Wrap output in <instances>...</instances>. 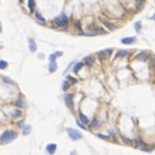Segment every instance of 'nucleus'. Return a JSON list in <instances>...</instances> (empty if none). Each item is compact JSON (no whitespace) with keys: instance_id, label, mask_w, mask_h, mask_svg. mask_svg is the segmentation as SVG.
<instances>
[{"instance_id":"f257e3e1","label":"nucleus","mask_w":155,"mask_h":155,"mask_svg":"<svg viewBox=\"0 0 155 155\" xmlns=\"http://www.w3.org/2000/svg\"><path fill=\"white\" fill-rule=\"evenodd\" d=\"M16 137H17V133L14 130H5L3 134H1L0 139H1V142H3V143H8V142L13 141Z\"/></svg>"},{"instance_id":"f03ea898","label":"nucleus","mask_w":155,"mask_h":155,"mask_svg":"<svg viewBox=\"0 0 155 155\" xmlns=\"http://www.w3.org/2000/svg\"><path fill=\"white\" fill-rule=\"evenodd\" d=\"M69 22V19L68 16H67L65 13H61L59 17H56L55 21H53V24L56 25V26H67Z\"/></svg>"},{"instance_id":"7ed1b4c3","label":"nucleus","mask_w":155,"mask_h":155,"mask_svg":"<svg viewBox=\"0 0 155 155\" xmlns=\"http://www.w3.org/2000/svg\"><path fill=\"white\" fill-rule=\"evenodd\" d=\"M67 133H68V136L71 137L73 141H78V139H81V137H82L81 132L76 130V129H72V128L67 129Z\"/></svg>"},{"instance_id":"20e7f679","label":"nucleus","mask_w":155,"mask_h":155,"mask_svg":"<svg viewBox=\"0 0 155 155\" xmlns=\"http://www.w3.org/2000/svg\"><path fill=\"white\" fill-rule=\"evenodd\" d=\"M137 149H139L141 151H145V152H151L152 150H154V147L147 146V145L142 143V141L138 138V139H137Z\"/></svg>"},{"instance_id":"39448f33","label":"nucleus","mask_w":155,"mask_h":155,"mask_svg":"<svg viewBox=\"0 0 155 155\" xmlns=\"http://www.w3.org/2000/svg\"><path fill=\"white\" fill-rule=\"evenodd\" d=\"M64 100H65V104L69 110H73L74 108V103H73V95L72 94H65L64 95Z\"/></svg>"},{"instance_id":"423d86ee","label":"nucleus","mask_w":155,"mask_h":155,"mask_svg":"<svg viewBox=\"0 0 155 155\" xmlns=\"http://www.w3.org/2000/svg\"><path fill=\"white\" fill-rule=\"evenodd\" d=\"M82 63H84L85 65H87V67H90V68H91V67H94L95 60H94V58H93V56H86V58L84 59V61H82Z\"/></svg>"},{"instance_id":"0eeeda50","label":"nucleus","mask_w":155,"mask_h":155,"mask_svg":"<svg viewBox=\"0 0 155 155\" xmlns=\"http://www.w3.org/2000/svg\"><path fill=\"white\" fill-rule=\"evenodd\" d=\"M149 58H150V53L147 51H142V52H139V55H137V60L139 61H146Z\"/></svg>"},{"instance_id":"6e6552de","label":"nucleus","mask_w":155,"mask_h":155,"mask_svg":"<svg viewBox=\"0 0 155 155\" xmlns=\"http://www.w3.org/2000/svg\"><path fill=\"white\" fill-rule=\"evenodd\" d=\"M56 147H58V145H56V143H50V145H47L46 150H47L48 154H53V152L56 151Z\"/></svg>"},{"instance_id":"1a4fd4ad","label":"nucleus","mask_w":155,"mask_h":155,"mask_svg":"<svg viewBox=\"0 0 155 155\" xmlns=\"http://www.w3.org/2000/svg\"><path fill=\"white\" fill-rule=\"evenodd\" d=\"M29 50L32 51V52H35V51H37V45H35V40L32 39V38H29Z\"/></svg>"},{"instance_id":"9d476101","label":"nucleus","mask_w":155,"mask_h":155,"mask_svg":"<svg viewBox=\"0 0 155 155\" xmlns=\"http://www.w3.org/2000/svg\"><path fill=\"white\" fill-rule=\"evenodd\" d=\"M134 40H136V38H134V37L123 38V39H121V43H123V45H132V43H133Z\"/></svg>"},{"instance_id":"9b49d317","label":"nucleus","mask_w":155,"mask_h":155,"mask_svg":"<svg viewBox=\"0 0 155 155\" xmlns=\"http://www.w3.org/2000/svg\"><path fill=\"white\" fill-rule=\"evenodd\" d=\"M14 104H16L17 107H26V100H25L24 98H20V99H17L16 102H14Z\"/></svg>"},{"instance_id":"f8f14e48","label":"nucleus","mask_w":155,"mask_h":155,"mask_svg":"<svg viewBox=\"0 0 155 155\" xmlns=\"http://www.w3.org/2000/svg\"><path fill=\"white\" fill-rule=\"evenodd\" d=\"M145 5H146V1H145V0H139V1H137V4H136V9L137 11H142Z\"/></svg>"},{"instance_id":"ddd939ff","label":"nucleus","mask_w":155,"mask_h":155,"mask_svg":"<svg viewBox=\"0 0 155 155\" xmlns=\"http://www.w3.org/2000/svg\"><path fill=\"white\" fill-rule=\"evenodd\" d=\"M100 21L104 24V26H107L108 27V30H115L116 29V26L112 24V22H110V21H106V20H100Z\"/></svg>"},{"instance_id":"4468645a","label":"nucleus","mask_w":155,"mask_h":155,"mask_svg":"<svg viewBox=\"0 0 155 155\" xmlns=\"http://www.w3.org/2000/svg\"><path fill=\"white\" fill-rule=\"evenodd\" d=\"M128 55H129V51H126V50H119L117 53H116L117 58H125V56H128Z\"/></svg>"},{"instance_id":"2eb2a0df","label":"nucleus","mask_w":155,"mask_h":155,"mask_svg":"<svg viewBox=\"0 0 155 155\" xmlns=\"http://www.w3.org/2000/svg\"><path fill=\"white\" fill-rule=\"evenodd\" d=\"M93 32L97 33V34H102V35L107 34V32L104 29H102V27H93Z\"/></svg>"},{"instance_id":"dca6fc26","label":"nucleus","mask_w":155,"mask_h":155,"mask_svg":"<svg viewBox=\"0 0 155 155\" xmlns=\"http://www.w3.org/2000/svg\"><path fill=\"white\" fill-rule=\"evenodd\" d=\"M56 69H58V64H56V61H51L50 72H51V73H53V72H56Z\"/></svg>"},{"instance_id":"f3484780","label":"nucleus","mask_w":155,"mask_h":155,"mask_svg":"<svg viewBox=\"0 0 155 155\" xmlns=\"http://www.w3.org/2000/svg\"><path fill=\"white\" fill-rule=\"evenodd\" d=\"M29 9H30V13H33L35 9V0H29Z\"/></svg>"},{"instance_id":"a211bd4d","label":"nucleus","mask_w":155,"mask_h":155,"mask_svg":"<svg viewBox=\"0 0 155 155\" xmlns=\"http://www.w3.org/2000/svg\"><path fill=\"white\" fill-rule=\"evenodd\" d=\"M35 17H37V20L40 22V24H46V20H45V17H43L40 13H35Z\"/></svg>"},{"instance_id":"6ab92c4d","label":"nucleus","mask_w":155,"mask_h":155,"mask_svg":"<svg viewBox=\"0 0 155 155\" xmlns=\"http://www.w3.org/2000/svg\"><path fill=\"white\" fill-rule=\"evenodd\" d=\"M80 119H81V121H82V123L85 124V125H86V124L89 123V119H87L86 116H85V115H84V113H82V112H80Z\"/></svg>"},{"instance_id":"aec40b11","label":"nucleus","mask_w":155,"mask_h":155,"mask_svg":"<svg viewBox=\"0 0 155 155\" xmlns=\"http://www.w3.org/2000/svg\"><path fill=\"white\" fill-rule=\"evenodd\" d=\"M30 132H32V126H30V125H25L24 126V130H22V134H25V136H26V134H29Z\"/></svg>"},{"instance_id":"412c9836","label":"nucleus","mask_w":155,"mask_h":155,"mask_svg":"<svg viewBox=\"0 0 155 155\" xmlns=\"http://www.w3.org/2000/svg\"><path fill=\"white\" fill-rule=\"evenodd\" d=\"M82 67H84V63H77L76 65H74V73H78Z\"/></svg>"},{"instance_id":"4be33fe9","label":"nucleus","mask_w":155,"mask_h":155,"mask_svg":"<svg viewBox=\"0 0 155 155\" xmlns=\"http://www.w3.org/2000/svg\"><path fill=\"white\" fill-rule=\"evenodd\" d=\"M61 89H63V91H67V90L69 89V81L63 82V85H61Z\"/></svg>"},{"instance_id":"5701e85b","label":"nucleus","mask_w":155,"mask_h":155,"mask_svg":"<svg viewBox=\"0 0 155 155\" xmlns=\"http://www.w3.org/2000/svg\"><path fill=\"white\" fill-rule=\"evenodd\" d=\"M8 67V63L5 60H0V69H5Z\"/></svg>"},{"instance_id":"b1692460","label":"nucleus","mask_w":155,"mask_h":155,"mask_svg":"<svg viewBox=\"0 0 155 155\" xmlns=\"http://www.w3.org/2000/svg\"><path fill=\"white\" fill-rule=\"evenodd\" d=\"M134 27H136V30H137V32H141V29H142V24H141V22H136V25H134Z\"/></svg>"},{"instance_id":"393cba45","label":"nucleus","mask_w":155,"mask_h":155,"mask_svg":"<svg viewBox=\"0 0 155 155\" xmlns=\"http://www.w3.org/2000/svg\"><path fill=\"white\" fill-rule=\"evenodd\" d=\"M99 120H97V119H95V120L94 121H93V123H91V128H95V126H99Z\"/></svg>"},{"instance_id":"a878e982","label":"nucleus","mask_w":155,"mask_h":155,"mask_svg":"<svg viewBox=\"0 0 155 155\" xmlns=\"http://www.w3.org/2000/svg\"><path fill=\"white\" fill-rule=\"evenodd\" d=\"M56 58H58V55H56V52H55V53H51L50 58H48V59H50V61H55V60H56Z\"/></svg>"},{"instance_id":"bb28decb","label":"nucleus","mask_w":155,"mask_h":155,"mask_svg":"<svg viewBox=\"0 0 155 155\" xmlns=\"http://www.w3.org/2000/svg\"><path fill=\"white\" fill-rule=\"evenodd\" d=\"M121 138H123V142H124V143H126V145H132V141H130V139H128L126 137H121Z\"/></svg>"},{"instance_id":"cd10ccee","label":"nucleus","mask_w":155,"mask_h":155,"mask_svg":"<svg viewBox=\"0 0 155 155\" xmlns=\"http://www.w3.org/2000/svg\"><path fill=\"white\" fill-rule=\"evenodd\" d=\"M103 53H104L106 56H107V55H111V53H112V48H108V50H104V51H103Z\"/></svg>"},{"instance_id":"c85d7f7f","label":"nucleus","mask_w":155,"mask_h":155,"mask_svg":"<svg viewBox=\"0 0 155 155\" xmlns=\"http://www.w3.org/2000/svg\"><path fill=\"white\" fill-rule=\"evenodd\" d=\"M12 116H21V111H13V112H12Z\"/></svg>"},{"instance_id":"c756f323","label":"nucleus","mask_w":155,"mask_h":155,"mask_svg":"<svg viewBox=\"0 0 155 155\" xmlns=\"http://www.w3.org/2000/svg\"><path fill=\"white\" fill-rule=\"evenodd\" d=\"M68 81H69V84H76V80L71 76H68Z\"/></svg>"},{"instance_id":"7c9ffc66","label":"nucleus","mask_w":155,"mask_h":155,"mask_svg":"<svg viewBox=\"0 0 155 155\" xmlns=\"http://www.w3.org/2000/svg\"><path fill=\"white\" fill-rule=\"evenodd\" d=\"M98 137H99V138H102V139H108V138H110L108 136H104V134H98Z\"/></svg>"},{"instance_id":"2f4dec72","label":"nucleus","mask_w":155,"mask_h":155,"mask_svg":"<svg viewBox=\"0 0 155 155\" xmlns=\"http://www.w3.org/2000/svg\"><path fill=\"white\" fill-rule=\"evenodd\" d=\"M150 65L155 67V56H154V58H151V60H150Z\"/></svg>"},{"instance_id":"473e14b6","label":"nucleus","mask_w":155,"mask_h":155,"mask_svg":"<svg viewBox=\"0 0 155 155\" xmlns=\"http://www.w3.org/2000/svg\"><path fill=\"white\" fill-rule=\"evenodd\" d=\"M76 27L80 30V32H81V22H80V21H76Z\"/></svg>"},{"instance_id":"72a5a7b5","label":"nucleus","mask_w":155,"mask_h":155,"mask_svg":"<svg viewBox=\"0 0 155 155\" xmlns=\"http://www.w3.org/2000/svg\"><path fill=\"white\" fill-rule=\"evenodd\" d=\"M4 81L8 82V84H13V81H12V80H9V78H7V77H4Z\"/></svg>"},{"instance_id":"f704fd0d","label":"nucleus","mask_w":155,"mask_h":155,"mask_svg":"<svg viewBox=\"0 0 155 155\" xmlns=\"http://www.w3.org/2000/svg\"><path fill=\"white\" fill-rule=\"evenodd\" d=\"M151 20H154V21H155V14H152V16H151Z\"/></svg>"},{"instance_id":"c9c22d12","label":"nucleus","mask_w":155,"mask_h":155,"mask_svg":"<svg viewBox=\"0 0 155 155\" xmlns=\"http://www.w3.org/2000/svg\"><path fill=\"white\" fill-rule=\"evenodd\" d=\"M19 1H20V4H21V3H24V0H19Z\"/></svg>"},{"instance_id":"e433bc0d","label":"nucleus","mask_w":155,"mask_h":155,"mask_svg":"<svg viewBox=\"0 0 155 155\" xmlns=\"http://www.w3.org/2000/svg\"><path fill=\"white\" fill-rule=\"evenodd\" d=\"M0 32H1V22H0Z\"/></svg>"},{"instance_id":"4c0bfd02","label":"nucleus","mask_w":155,"mask_h":155,"mask_svg":"<svg viewBox=\"0 0 155 155\" xmlns=\"http://www.w3.org/2000/svg\"><path fill=\"white\" fill-rule=\"evenodd\" d=\"M1 48H3V47H1V46H0V50H1Z\"/></svg>"}]
</instances>
